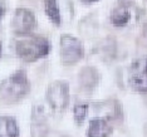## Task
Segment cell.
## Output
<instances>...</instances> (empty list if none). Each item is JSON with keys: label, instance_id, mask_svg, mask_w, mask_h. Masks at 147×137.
Instances as JSON below:
<instances>
[{"label": "cell", "instance_id": "cell-1", "mask_svg": "<svg viewBox=\"0 0 147 137\" xmlns=\"http://www.w3.org/2000/svg\"><path fill=\"white\" fill-rule=\"evenodd\" d=\"M30 91V83L24 71H16L0 84V98L8 103L19 102Z\"/></svg>", "mask_w": 147, "mask_h": 137}, {"label": "cell", "instance_id": "cell-2", "mask_svg": "<svg viewBox=\"0 0 147 137\" xmlns=\"http://www.w3.org/2000/svg\"><path fill=\"white\" fill-rule=\"evenodd\" d=\"M51 45L42 36H24L15 44V52L24 62H35L49 53Z\"/></svg>", "mask_w": 147, "mask_h": 137}, {"label": "cell", "instance_id": "cell-3", "mask_svg": "<svg viewBox=\"0 0 147 137\" xmlns=\"http://www.w3.org/2000/svg\"><path fill=\"white\" fill-rule=\"evenodd\" d=\"M47 101L54 112H63L69 103V86L64 81H57L48 87Z\"/></svg>", "mask_w": 147, "mask_h": 137}, {"label": "cell", "instance_id": "cell-4", "mask_svg": "<svg viewBox=\"0 0 147 137\" xmlns=\"http://www.w3.org/2000/svg\"><path fill=\"white\" fill-rule=\"evenodd\" d=\"M84 55L82 43L77 38L68 34L62 35L61 38V57L64 65H72L79 62Z\"/></svg>", "mask_w": 147, "mask_h": 137}, {"label": "cell", "instance_id": "cell-5", "mask_svg": "<svg viewBox=\"0 0 147 137\" xmlns=\"http://www.w3.org/2000/svg\"><path fill=\"white\" fill-rule=\"evenodd\" d=\"M36 26V19L33 11L25 8H19L15 10V14L11 20V29L16 34L28 35Z\"/></svg>", "mask_w": 147, "mask_h": 137}, {"label": "cell", "instance_id": "cell-6", "mask_svg": "<svg viewBox=\"0 0 147 137\" xmlns=\"http://www.w3.org/2000/svg\"><path fill=\"white\" fill-rule=\"evenodd\" d=\"M47 132H48V125H47L44 108L40 106H35L32 113V135L44 136Z\"/></svg>", "mask_w": 147, "mask_h": 137}, {"label": "cell", "instance_id": "cell-7", "mask_svg": "<svg viewBox=\"0 0 147 137\" xmlns=\"http://www.w3.org/2000/svg\"><path fill=\"white\" fill-rule=\"evenodd\" d=\"M112 132L113 130L111 125L107 122V119L99 117V118H94L91 121L87 135L89 137H106V136H111Z\"/></svg>", "mask_w": 147, "mask_h": 137}, {"label": "cell", "instance_id": "cell-8", "mask_svg": "<svg viewBox=\"0 0 147 137\" xmlns=\"http://www.w3.org/2000/svg\"><path fill=\"white\" fill-rule=\"evenodd\" d=\"M79 84L86 91H92L99 82V76L96 68L93 67H84L79 72Z\"/></svg>", "mask_w": 147, "mask_h": 137}, {"label": "cell", "instance_id": "cell-9", "mask_svg": "<svg viewBox=\"0 0 147 137\" xmlns=\"http://www.w3.org/2000/svg\"><path fill=\"white\" fill-rule=\"evenodd\" d=\"M44 4V11L47 16L49 18L53 24L59 26L62 23V16H61V10H59L58 0H43Z\"/></svg>", "mask_w": 147, "mask_h": 137}, {"label": "cell", "instance_id": "cell-10", "mask_svg": "<svg viewBox=\"0 0 147 137\" xmlns=\"http://www.w3.org/2000/svg\"><path fill=\"white\" fill-rule=\"evenodd\" d=\"M19 128L11 117H0V137H16Z\"/></svg>", "mask_w": 147, "mask_h": 137}, {"label": "cell", "instance_id": "cell-11", "mask_svg": "<svg viewBox=\"0 0 147 137\" xmlns=\"http://www.w3.org/2000/svg\"><path fill=\"white\" fill-rule=\"evenodd\" d=\"M131 19V11L126 5L117 6L111 14V22L115 26H125Z\"/></svg>", "mask_w": 147, "mask_h": 137}, {"label": "cell", "instance_id": "cell-12", "mask_svg": "<svg viewBox=\"0 0 147 137\" xmlns=\"http://www.w3.org/2000/svg\"><path fill=\"white\" fill-rule=\"evenodd\" d=\"M129 83L135 91L143 93L147 92V73L145 71L133 73L131 76V79H129Z\"/></svg>", "mask_w": 147, "mask_h": 137}, {"label": "cell", "instance_id": "cell-13", "mask_svg": "<svg viewBox=\"0 0 147 137\" xmlns=\"http://www.w3.org/2000/svg\"><path fill=\"white\" fill-rule=\"evenodd\" d=\"M88 105L86 103H78V105L74 106L73 108V116H74V121L77 125H82L84 118L88 115Z\"/></svg>", "mask_w": 147, "mask_h": 137}, {"label": "cell", "instance_id": "cell-14", "mask_svg": "<svg viewBox=\"0 0 147 137\" xmlns=\"http://www.w3.org/2000/svg\"><path fill=\"white\" fill-rule=\"evenodd\" d=\"M5 11H6V5H5L4 0H0V19L4 16Z\"/></svg>", "mask_w": 147, "mask_h": 137}, {"label": "cell", "instance_id": "cell-15", "mask_svg": "<svg viewBox=\"0 0 147 137\" xmlns=\"http://www.w3.org/2000/svg\"><path fill=\"white\" fill-rule=\"evenodd\" d=\"M142 38H143V40H145V44L147 45V23L145 24V26H143V32H142Z\"/></svg>", "mask_w": 147, "mask_h": 137}, {"label": "cell", "instance_id": "cell-16", "mask_svg": "<svg viewBox=\"0 0 147 137\" xmlns=\"http://www.w3.org/2000/svg\"><path fill=\"white\" fill-rule=\"evenodd\" d=\"M83 3H87V4H89V3H94V1H97V0H82Z\"/></svg>", "mask_w": 147, "mask_h": 137}, {"label": "cell", "instance_id": "cell-17", "mask_svg": "<svg viewBox=\"0 0 147 137\" xmlns=\"http://www.w3.org/2000/svg\"><path fill=\"white\" fill-rule=\"evenodd\" d=\"M3 54V45H1V43H0V57H1Z\"/></svg>", "mask_w": 147, "mask_h": 137}, {"label": "cell", "instance_id": "cell-18", "mask_svg": "<svg viewBox=\"0 0 147 137\" xmlns=\"http://www.w3.org/2000/svg\"><path fill=\"white\" fill-rule=\"evenodd\" d=\"M145 72L147 73V61H146V65H145Z\"/></svg>", "mask_w": 147, "mask_h": 137}, {"label": "cell", "instance_id": "cell-19", "mask_svg": "<svg viewBox=\"0 0 147 137\" xmlns=\"http://www.w3.org/2000/svg\"><path fill=\"white\" fill-rule=\"evenodd\" d=\"M119 1H121V4H122V3H126V1H128V0H119Z\"/></svg>", "mask_w": 147, "mask_h": 137}]
</instances>
